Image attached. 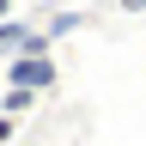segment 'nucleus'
I'll return each instance as SVG.
<instances>
[{"instance_id": "obj_3", "label": "nucleus", "mask_w": 146, "mask_h": 146, "mask_svg": "<svg viewBox=\"0 0 146 146\" xmlns=\"http://www.w3.org/2000/svg\"><path fill=\"white\" fill-rule=\"evenodd\" d=\"M79 25H85V12H49V25H43V31L55 36V43H61V36H73Z\"/></svg>"}, {"instance_id": "obj_5", "label": "nucleus", "mask_w": 146, "mask_h": 146, "mask_svg": "<svg viewBox=\"0 0 146 146\" xmlns=\"http://www.w3.org/2000/svg\"><path fill=\"white\" fill-rule=\"evenodd\" d=\"M116 6H122V12H146V0H116Z\"/></svg>"}, {"instance_id": "obj_6", "label": "nucleus", "mask_w": 146, "mask_h": 146, "mask_svg": "<svg viewBox=\"0 0 146 146\" xmlns=\"http://www.w3.org/2000/svg\"><path fill=\"white\" fill-rule=\"evenodd\" d=\"M6 18H12V0H0V25H6Z\"/></svg>"}, {"instance_id": "obj_2", "label": "nucleus", "mask_w": 146, "mask_h": 146, "mask_svg": "<svg viewBox=\"0 0 146 146\" xmlns=\"http://www.w3.org/2000/svg\"><path fill=\"white\" fill-rule=\"evenodd\" d=\"M31 104H36V91H18V85H6V91H0V116H25Z\"/></svg>"}, {"instance_id": "obj_7", "label": "nucleus", "mask_w": 146, "mask_h": 146, "mask_svg": "<svg viewBox=\"0 0 146 146\" xmlns=\"http://www.w3.org/2000/svg\"><path fill=\"white\" fill-rule=\"evenodd\" d=\"M0 79H6V73H0Z\"/></svg>"}, {"instance_id": "obj_1", "label": "nucleus", "mask_w": 146, "mask_h": 146, "mask_svg": "<svg viewBox=\"0 0 146 146\" xmlns=\"http://www.w3.org/2000/svg\"><path fill=\"white\" fill-rule=\"evenodd\" d=\"M0 73H6V85L36 91V98L61 85V67H55V55H6V61H0Z\"/></svg>"}, {"instance_id": "obj_4", "label": "nucleus", "mask_w": 146, "mask_h": 146, "mask_svg": "<svg viewBox=\"0 0 146 146\" xmlns=\"http://www.w3.org/2000/svg\"><path fill=\"white\" fill-rule=\"evenodd\" d=\"M6 140H18V116H0V146Z\"/></svg>"}]
</instances>
